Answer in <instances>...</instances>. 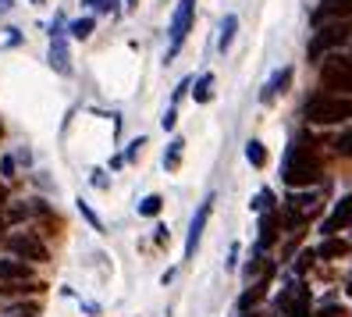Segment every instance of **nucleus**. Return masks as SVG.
Wrapping results in <instances>:
<instances>
[{"label": "nucleus", "mask_w": 352, "mask_h": 317, "mask_svg": "<svg viewBox=\"0 0 352 317\" xmlns=\"http://www.w3.org/2000/svg\"><path fill=\"white\" fill-rule=\"evenodd\" d=\"M281 178L285 185L292 189H302V185H314L320 178V161H317V146L309 136H296L292 146L285 154V164H281Z\"/></svg>", "instance_id": "nucleus-1"}, {"label": "nucleus", "mask_w": 352, "mask_h": 317, "mask_svg": "<svg viewBox=\"0 0 352 317\" xmlns=\"http://www.w3.org/2000/svg\"><path fill=\"white\" fill-rule=\"evenodd\" d=\"M306 118L314 125H338L352 118V96L342 93H320L306 103Z\"/></svg>", "instance_id": "nucleus-2"}, {"label": "nucleus", "mask_w": 352, "mask_h": 317, "mask_svg": "<svg viewBox=\"0 0 352 317\" xmlns=\"http://www.w3.org/2000/svg\"><path fill=\"white\" fill-rule=\"evenodd\" d=\"M320 86L345 96V90H352V57H345V54H327V57L320 61Z\"/></svg>", "instance_id": "nucleus-3"}, {"label": "nucleus", "mask_w": 352, "mask_h": 317, "mask_svg": "<svg viewBox=\"0 0 352 317\" xmlns=\"http://www.w3.org/2000/svg\"><path fill=\"white\" fill-rule=\"evenodd\" d=\"M352 36V22H331V25H324L314 39H309V61H324L331 50H338L345 39Z\"/></svg>", "instance_id": "nucleus-4"}, {"label": "nucleus", "mask_w": 352, "mask_h": 317, "mask_svg": "<svg viewBox=\"0 0 352 317\" xmlns=\"http://www.w3.org/2000/svg\"><path fill=\"white\" fill-rule=\"evenodd\" d=\"M192 14H196V0H178V8H175V18H171V47H168V61L178 54V47L185 43V36H189L192 29Z\"/></svg>", "instance_id": "nucleus-5"}, {"label": "nucleus", "mask_w": 352, "mask_h": 317, "mask_svg": "<svg viewBox=\"0 0 352 317\" xmlns=\"http://www.w3.org/2000/svg\"><path fill=\"white\" fill-rule=\"evenodd\" d=\"M4 246L14 253V257H22V260H47V246L39 243L36 236H29V232H14V236L4 239Z\"/></svg>", "instance_id": "nucleus-6"}, {"label": "nucleus", "mask_w": 352, "mask_h": 317, "mask_svg": "<svg viewBox=\"0 0 352 317\" xmlns=\"http://www.w3.org/2000/svg\"><path fill=\"white\" fill-rule=\"evenodd\" d=\"M210 207H214V196H206V200L199 203V210L192 214L189 236H185V257H196V249H199V239H203V228H206V218H210Z\"/></svg>", "instance_id": "nucleus-7"}, {"label": "nucleus", "mask_w": 352, "mask_h": 317, "mask_svg": "<svg viewBox=\"0 0 352 317\" xmlns=\"http://www.w3.org/2000/svg\"><path fill=\"white\" fill-rule=\"evenodd\" d=\"M342 228H352V196H342L338 203H335V210L327 214V221H324V239H331L335 232H342Z\"/></svg>", "instance_id": "nucleus-8"}, {"label": "nucleus", "mask_w": 352, "mask_h": 317, "mask_svg": "<svg viewBox=\"0 0 352 317\" xmlns=\"http://www.w3.org/2000/svg\"><path fill=\"white\" fill-rule=\"evenodd\" d=\"M50 68L57 72V75H72V50H68V39H65V32L60 36H50Z\"/></svg>", "instance_id": "nucleus-9"}, {"label": "nucleus", "mask_w": 352, "mask_h": 317, "mask_svg": "<svg viewBox=\"0 0 352 317\" xmlns=\"http://www.w3.org/2000/svg\"><path fill=\"white\" fill-rule=\"evenodd\" d=\"M331 18H338V22H352V0H324V4L317 8L314 22H331Z\"/></svg>", "instance_id": "nucleus-10"}, {"label": "nucleus", "mask_w": 352, "mask_h": 317, "mask_svg": "<svg viewBox=\"0 0 352 317\" xmlns=\"http://www.w3.org/2000/svg\"><path fill=\"white\" fill-rule=\"evenodd\" d=\"M288 82H292V68L274 72V75H271V82H267V86L260 90V100H263V103H274V100L288 90Z\"/></svg>", "instance_id": "nucleus-11"}, {"label": "nucleus", "mask_w": 352, "mask_h": 317, "mask_svg": "<svg viewBox=\"0 0 352 317\" xmlns=\"http://www.w3.org/2000/svg\"><path fill=\"white\" fill-rule=\"evenodd\" d=\"M271 271H274V267H271ZM271 271H263V278H260V282H256V285H253V289H250V292H245L242 300H239V310H250V307H256V303L263 300V296H267V282H271Z\"/></svg>", "instance_id": "nucleus-12"}, {"label": "nucleus", "mask_w": 352, "mask_h": 317, "mask_svg": "<svg viewBox=\"0 0 352 317\" xmlns=\"http://www.w3.org/2000/svg\"><path fill=\"white\" fill-rule=\"evenodd\" d=\"M239 32V14H224V22H221V36H217V50L228 54V47H232V39Z\"/></svg>", "instance_id": "nucleus-13"}, {"label": "nucleus", "mask_w": 352, "mask_h": 317, "mask_svg": "<svg viewBox=\"0 0 352 317\" xmlns=\"http://www.w3.org/2000/svg\"><path fill=\"white\" fill-rule=\"evenodd\" d=\"M349 249H352V243H342V239L331 236V239H324V243H320L317 257H320V260H335V257H345Z\"/></svg>", "instance_id": "nucleus-14"}, {"label": "nucleus", "mask_w": 352, "mask_h": 317, "mask_svg": "<svg viewBox=\"0 0 352 317\" xmlns=\"http://www.w3.org/2000/svg\"><path fill=\"white\" fill-rule=\"evenodd\" d=\"M0 278H4V282H22V278H29L25 260H0Z\"/></svg>", "instance_id": "nucleus-15"}, {"label": "nucleus", "mask_w": 352, "mask_h": 317, "mask_svg": "<svg viewBox=\"0 0 352 317\" xmlns=\"http://www.w3.org/2000/svg\"><path fill=\"white\" fill-rule=\"evenodd\" d=\"M296 296H292V307H288V317H314L309 314V292L302 285H292Z\"/></svg>", "instance_id": "nucleus-16"}, {"label": "nucleus", "mask_w": 352, "mask_h": 317, "mask_svg": "<svg viewBox=\"0 0 352 317\" xmlns=\"http://www.w3.org/2000/svg\"><path fill=\"white\" fill-rule=\"evenodd\" d=\"M274 239H278V214H274V210H267V218L260 221V249L271 246Z\"/></svg>", "instance_id": "nucleus-17"}, {"label": "nucleus", "mask_w": 352, "mask_h": 317, "mask_svg": "<svg viewBox=\"0 0 352 317\" xmlns=\"http://www.w3.org/2000/svg\"><path fill=\"white\" fill-rule=\"evenodd\" d=\"M245 161H250L253 167H263L267 164V146L260 139H250V143H245Z\"/></svg>", "instance_id": "nucleus-18"}, {"label": "nucleus", "mask_w": 352, "mask_h": 317, "mask_svg": "<svg viewBox=\"0 0 352 317\" xmlns=\"http://www.w3.org/2000/svg\"><path fill=\"white\" fill-rule=\"evenodd\" d=\"M192 96H196V103H206V100L214 96V75H210V72L196 79V90H192Z\"/></svg>", "instance_id": "nucleus-19"}, {"label": "nucleus", "mask_w": 352, "mask_h": 317, "mask_svg": "<svg viewBox=\"0 0 352 317\" xmlns=\"http://www.w3.org/2000/svg\"><path fill=\"white\" fill-rule=\"evenodd\" d=\"M182 150H185V139H171L168 143V154H164V167H168V172H175V167H178Z\"/></svg>", "instance_id": "nucleus-20"}, {"label": "nucleus", "mask_w": 352, "mask_h": 317, "mask_svg": "<svg viewBox=\"0 0 352 317\" xmlns=\"http://www.w3.org/2000/svg\"><path fill=\"white\" fill-rule=\"evenodd\" d=\"M93 29H96L93 18H75V22L68 25V32H72L75 39H89V36H93Z\"/></svg>", "instance_id": "nucleus-21"}, {"label": "nucleus", "mask_w": 352, "mask_h": 317, "mask_svg": "<svg viewBox=\"0 0 352 317\" xmlns=\"http://www.w3.org/2000/svg\"><path fill=\"white\" fill-rule=\"evenodd\" d=\"M39 289H43V285H36V282L22 278V282H8L0 292H4V296H25V292H39Z\"/></svg>", "instance_id": "nucleus-22"}, {"label": "nucleus", "mask_w": 352, "mask_h": 317, "mask_svg": "<svg viewBox=\"0 0 352 317\" xmlns=\"http://www.w3.org/2000/svg\"><path fill=\"white\" fill-rule=\"evenodd\" d=\"M160 207H164V200H160L157 193H153V196H142V200H139V214H142V218H153V214H160Z\"/></svg>", "instance_id": "nucleus-23"}, {"label": "nucleus", "mask_w": 352, "mask_h": 317, "mask_svg": "<svg viewBox=\"0 0 352 317\" xmlns=\"http://www.w3.org/2000/svg\"><path fill=\"white\" fill-rule=\"evenodd\" d=\"M253 207H256V210H274V193H271V189H260Z\"/></svg>", "instance_id": "nucleus-24"}, {"label": "nucleus", "mask_w": 352, "mask_h": 317, "mask_svg": "<svg viewBox=\"0 0 352 317\" xmlns=\"http://www.w3.org/2000/svg\"><path fill=\"white\" fill-rule=\"evenodd\" d=\"M78 210H82V218H86V221H89V225H93L96 232H103V221H100V218L93 214V207H89L86 200H78Z\"/></svg>", "instance_id": "nucleus-25"}, {"label": "nucleus", "mask_w": 352, "mask_h": 317, "mask_svg": "<svg viewBox=\"0 0 352 317\" xmlns=\"http://www.w3.org/2000/svg\"><path fill=\"white\" fill-rule=\"evenodd\" d=\"M335 150H338L342 157H352V129L338 136V143H335Z\"/></svg>", "instance_id": "nucleus-26"}, {"label": "nucleus", "mask_w": 352, "mask_h": 317, "mask_svg": "<svg viewBox=\"0 0 352 317\" xmlns=\"http://www.w3.org/2000/svg\"><path fill=\"white\" fill-rule=\"evenodd\" d=\"M175 121H178V111H175V103H171V108H168V114L160 118V125H164V129H175Z\"/></svg>", "instance_id": "nucleus-27"}, {"label": "nucleus", "mask_w": 352, "mask_h": 317, "mask_svg": "<svg viewBox=\"0 0 352 317\" xmlns=\"http://www.w3.org/2000/svg\"><path fill=\"white\" fill-rule=\"evenodd\" d=\"M89 182H93L96 189H107V185H111V178H107V172H93V178H89Z\"/></svg>", "instance_id": "nucleus-28"}, {"label": "nucleus", "mask_w": 352, "mask_h": 317, "mask_svg": "<svg viewBox=\"0 0 352 317\" xmlns=\"http://www.w3.org/2000/svg\"><path fill=\"white\" fill-rule=\"evenodd\" d=\"M142 146H146V139H135V143L129 146V154H125V161H135V157H139V150H142Z\"/></svg>", "instance_id": "nucleus-29"}, {"label": "nucleus", "mask_w": 352, "mask_h": 317, "mask_svg": "<svg viewBox=\"0 0 352 317\" xmlns=\"http://www.w3.org/2000/svg\"><path fill=\"white\" fill-rule=\"evenodd\" d=\"M0 172H4V178H11V175H14V161L4 157V161H0Z\"/></svg>", "instance_id": "nucleus-30"}, {"label": "nucleus", "mask_w": 352, "mask_h": 317, "mask_svg": "<svg viewBox=\"0 0 352 317\" xmlns=\"http://www.w3.org/2000/svg\"><path fill=\"white\" fill-rule=\"evenodd\" d=\"M235 264H239V246H232V253H228V271H235Z\"/></svg>", "instance_id": "nucleus-31"}, {"label": "nucleus", "mask_w": 352, "mask_h": 317, "mask_svg": "<svg viewBox=\"0 0 352 317\" xmlns=\"http://www.w3.org/2000/svg\"><path fill=\"white\" fill-rule=\"evenodd\" d=\"M100 11H118V0H100Z\"/></svg>", "instance_id": "nucleus-32"}, {"label": "nucleus", "mask_w": 352, "mask_h": 317, "mask_svg": "<svg viewBox=\"0 0 352 317\" xmlns=\"http://www.w3.org/2000/svg\"><path fill=\"white\" fill-rule=\"evenodd\" d=\"M11 8H14V0H0V14H8Z\"/></svg>", "instance_id": "nucleus-33"}, {"label": "nucleus", "mask_w": 352, "mask_h": 317, "mask_svg": "<svg viewBox=\"0 0 352 317\" xmlns=\"http://www.w3.org/2000/svg\"><path fill=\"white\" fill-rule=\"evenodd\" d=\"M135 4H139V0H125V11H132Z\"/></svg>", "instance_id": "nucleus-34"}, {"label": "nucleus", "mask_w": 352, "mask_h": 317, "mask_svg": "<svg viewBox=\"0 0 352 317\" xmlns=\"http://www.w3.org/2000/svg\"><path fill=\"white\" fill-rule=\"evenodd\" d=\"M4 200H8V193H4V185H0V207H4Z\"/></svg>", "instance_id": "nucleus-35"}, {"label": "nucleus", "mask_w": 352, "mask_h": 317, "mask_svg": "<svg viewBox=\"0 0 352 317\" xmlns=\"http://www.w3.org/2000/svg\"><path fill=\"white\" fill-rule=\"evenodd\" d=\"M349 296H352V274H349Z\"/></svg>", "instance_id": "nucleus-36"}]
</instances>
